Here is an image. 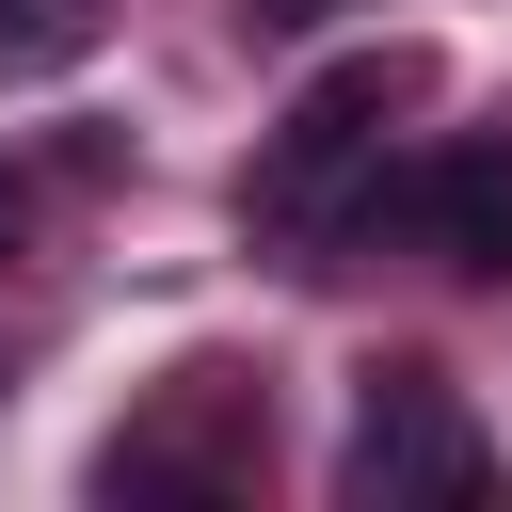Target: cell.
I'll use <instances>...</instances> for the list:
<instances>
[{
    "label": "cell",
    "mask_w": 512,
    "mask_h": 512,
    "mask_svg": "<svg viewBox=\"0 0 512 512\" xmlns=\"http://www.w3.org/2000/svg\"><path fill=\"white\" fill-rule=\"evenodd\" d=\"M416 48H336L288 112H272V144H256V176H240V224L256 240H288V272H336V240H368V192H384V128L416 112Z\"/></svg>",
    "instance_id": "6da1fadb"
},
{
    "label": "cell",
    "mask_w": 512,
    "mask_h": 512,
    "mask_svg": "<svg viewBox=\"0 0 512 512\" xmlns=\"http://www.w3.org/2000/svg\"><path fill=\"white\" fill-rule=\"evenodd\" d=\"M336 496H352V512H480V496H496V432H480L432 368H368L352 448H336Z\"/></svg>",
    "instance_id": "7a4b0ae2"
},
{
    "label": "cell",
    "mask_w": 512,
    "mask_h": 512,
    "mask_svg": "<svg viewBox=\"0 0 512 512\" xmlns=\"http://www.w3.org/2000/svg\"><path fill=\"white\" fill-rule=\"evenodd\" d=\"M432 240L448 272H512V144H416V160H384V192H368V240Z\"/></svg>",
    "instance_id": "3957f363"
},
{
    "label": "cell",
    "mask_w": 512,
    "mask_h": 512,
    "mask_svg": "<svg viewBox=\"0 0 512 512\" xmlns=\"http://www.w3.org/2000/svg\"><path fill=\"white\" fill-rule=\"evenodd\" d=\"M112 32V0H0V80H64Z\"/></svg>",
    "instance_id": "277c9868"
},
{
    "label": "cell",
    "mask_w": 512,
    "mask_h": 512,
    "mask_svg": "<svg viewBox=\"0 0 512 512\" xmlns=\"http://www.w3.org/2000/svg\"><path fill=\"white\" fill-rule=\"evenodd\" d=\"M336 0H240V32H320Z\"/></svg>",
    "instance_id": "5b68a950"
},
{
    "label": "cell",
    "mask_w": 512,
    "mask_h": 512,
    "mask_svg": "<svg viewBox=\"0 0 512 512\" xmlns=\"http://www.w3.org/2000/svg\"><path fill=\"white\" fill-rule=\"evenodd\" d=\"M16 224H32V176H16V160H0V256H16Z\"/></svg>",
    "instance_id": "8992f818"
}]
</instances>
